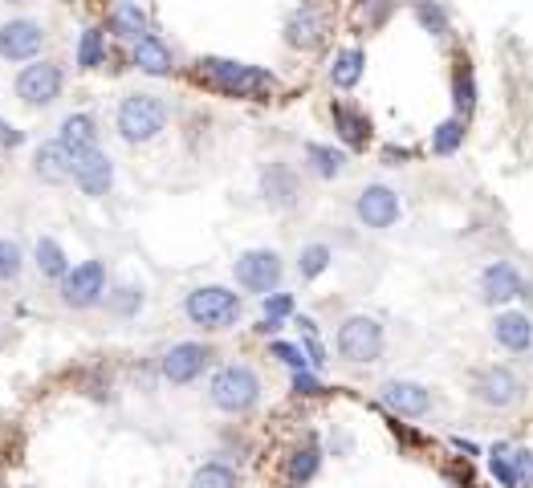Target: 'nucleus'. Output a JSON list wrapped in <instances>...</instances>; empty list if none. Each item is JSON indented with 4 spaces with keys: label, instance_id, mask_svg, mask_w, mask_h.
Wrapping results in <instances>:
<instances>
[{
    "label": "nucleus",
    "instance_id": "nucleus-1",
    "mask_svg": "<svg viewBox=\"0 0 533 488\" xmlns=\"http://www.w3.org/2000/svg\"><path fill=\"white\" fill-rule=\"evenodd\" d=\"M196 78L224 98H245V102H269L281 90L273 70L253 66V61H236V57H216V53L196 61Z\"/></svg>",
    "mask_w": 533,
    "mask_h": 488
},
{
    "label": "nucleus",
    "instance_id": "nucleus-2",
    "mask_svg": "<svg viewBox=\"0 0 533 488\" xmlns=\"http://www.w3.org/2000/svg\"><path fill=\"white\" fill-rule=\"evenodd\" d=\"M167 122H171V106L155 90H131V94L118 98V106H114V131H118V139L131 143V147L155 143L167 131Z\"/></svg>",
    "mask_w": 533,
    "mask_h": 488
},
{
    "label": "nucleus",
    "instance_id": "nucleus-3",
    "mask_svg": "<svg viewBox=\"0 0 533 488\" xmlns=\"http://www.w3.org/2000/svg\"><path fill=\"white\" fill-rule=\"evenodd\" d=\"M261 375L253 371L249 362H224L212 371L208 379V403L220 411V415H232V419H245L261 407Z\"/></svg>",
    "mask_w": 533,
    "mask_h": 488
},
{
    "label": "nucleus",
    "instance_id": "nucleus-4",
    "mask_svg": "<svg viewBox=\"0 0 533 488\" xmlns=\"http://www.w3.org/2000/svg\"><path fill=\"white\" fill-rule=\"evenodd\" d=\"M184 318L204 334L232 330L245 318V297L236 289H228V285H196L184 297Z\"/></svg>",
    "mask_w": 533,
    "mask_h": 488
},
{
    "label": "nucleus",
    "instance_id": "nucleus-5",
    "mask_svg": "<svg viewBox=\"0 0 533 488\" xmlns=\"http://www.w3.org/2000/svg\"><path fill=\"white\" fill-rule=\"evenodd\" d=\"M334 350H338V358L350 362V366H371V362H379L383 350H387V330H383V322L371 318V314H350V318H342L338 330H334Z\"/></svg>",
    "mask_w": 533,
    "mask_h": 488
},
{
    "label": "nucleus",
    "instance_id": "nucleus-6",
    "mask_svg": "<svg viewBox=\"0 0 533 488\" xmlns=\"http://www.w3.org/2000/svg\"><path fill=\"white\" fill-rule=\"evenodd\" d=\"M216 362V346L212 342H175L159 354L155 371L167 387H192L204 379V371H212Z\"/></svg>",
    "mask_w": 533,
    "mask_h": 488
},
{
    "label": "nucleus",
    "instance_id": "nucleus-7",
    "mask_svg": "<svg viewBox=\"0 0 533 488\" xmlns=\"http://www.w3.org/2000/svg\"><path fill=\"white\" fill-rule=\"evenodd\" d=\"M13 90H17L21 106L45 110V106H53L57 98L66 94V70L57 66V61H49V57H33V61H25V66H21Z\"/></svg>",
    "mask_w": 533,
    "mask_h": 488
},
{
    "label": "nucleus",
    "instance_id": "nucleus-8",
    "mask_svg": "<svg viewBox=\"0 0 533 488\" xmlns=\"http://www.w3.org/2000/svg\"><path fill=\"white\" fill-rule=\"evenodd\" d=\"M468 395L485 411H509V407H517L525 399V383H521L517 371L493 362V366H481V371L468 379Z\"/></svg>",
    "mask_w": 533,
    "mask_h": 488
},
{
    "label": "nucleus",
    "instance_id": "nucleus-9",
    "mask_svg": "<svg viewBox=\"0 0 533 488\" xmlns=\"http://www.w3.org/2000/svg\"><path fill=\"white\" fill-rule=\"evenodd\" d=\"M232 281H236V289L265 297V293L281 289V281H285V261H281L277 249H245L241 257L232 261Z\"/></svg>",
    "mask_w": 533,
    "mask_h": 488
},
{
    "label": "nucleus",
    "instance_id": "nucleus-10",
    "mask_svg": "<svg viewBox=\"0 0 533 488\" xmlns=\"http://www.w3.org/2000/svg\"><path fill=\"white\" fill-rule=\"evenodd\" d=\"M110 289V273H106V261H82V265H70V273L57 281V297H62L66 310H94L102 305Z\"/></svg>",
    "mask_w": 533,
    "mask_h": 488
},
{
    "label": "nucleus",
    "instance_id": "nucleus-11",
    "mask_svg": "<svg viewBox=\"0 0 533 488\" xmlns=\"http://www.w3.org/2000/svg\"><path fill=\"white\" fill-rule=\"evenodd\" d=\"M477 293L485 305H493V310H505L509 301H533L529 277L509 261H489L477 277Z\"/></svg>",
    "mask_w": 533,
    "mask_h": 488
},
{
    "label": "nucleus",
    "instance_id": "nucleus-12",
    "mask_svg": "<svg viewBox=\"0 0 533 488\" xmlns=\"http://www.w3.org/2000/svg\"><path fill=\"white\" fill-rule=\"evenodd\" d=\"M330 33V17L318 0H302V5H293L285 13V25H281V37L293 53H314Z\"/></svg>",
    "mask_w": 533,
    "mask_h": 488
},
{
    "label": "nucleus",
    "instance_id": "nucleus-13",
    "mask_svg": "<svg viewBox=\"0 0 533 488\" xmlns=\"http://www.w3.org/2000/svg\"><path fill=\"white\" fill-rule=\"evenodd\" d=\"M354 220L371 232H391L399 220H403V200L391 183H367V188L354 196Z\"/></svg>",
    "mask_w": 533,
    "mask_h": 488
},
{
    "label": "nucleus",
    "instance_id": "nucleus-14",
    "mask_svg": "<svg viewBox=\"0 0 533 488\" xmlns=\"http://www.w3.org/2000/svg\"><path fill=\"white\" fill-rule=\"evenodd\" d=\"M257 192H261L265 208H273V212H293V208L302 204V175H298V167H293V163L273 159V163L261 171V179H257Z\"/></svg>",
    "mask_w": 533,
    "mask_h": 488
},
{
    "label": "nucleus",
    "instance_id": "nucleus-15",
    "mask_svg": "<svg viewBox=\"0 0 533 488\" xmlns=\"http://www.w3.org/2000/svg\"><path fill=\"white\" fill-rule=\"evenodd\" d=\"M379 407H387L395 419H428L436 399H432V387L416 379H387L379 387Z\"/></svg>",
    "mask_w": 533,
    "mask_h": 488
},
{
    "label": "nucleus",
    "instance_id": "nucleus-16",
    "mask_svg": "<svg viewBox=\"0 0 533 488\" xmlns=\"http://www.w3.org/2000/svg\"><path fill=\"white\" fill-rule=\"evenodd\" d=\"M45 41H49V33H45L41 21L13 17V21L0 25V61H17V66H25V61L41 57Z\"/></svg>",
    "mask_w": 533,
    "mask_h": 488
},
{
    "label": "nucleus",
    "instance_id": "nucleus-17",
    "mask_svg": "<svg viewBox=\"0 0 533 488\" xmlns=\"http://www.w3.org/2000/svg\"><path fill=\"white\" fill-rule=\"evenodd\" d=\"M330 122H334V135H338V143L346 151H367V143L375 135V122H371V114L359 102L334 98L330 102Z\"/></svg>",
    "mask_w": 533,
    "mask_h": 488
},
{
    "label": "nucleus",
    "instance_id": "nucleus-18",
    "mask_svg": "<svg viewBox=\"0 0 533 488\" xmlns=\"http://www.w3.org/2000/svg\"><path fill=\"white\" fill-rule=\"evenodd\" d=\"M74 188L82 196H90V200L110 196V188H114V159L102 147H94V151L74 159Z\"/></svg>",
    "mask_w": 533,
    "mask_h": 488
},
{
    "label": "nucleus",
    "instance_id": "nucleus-19",
    "mask_svg": "<svg viewBox=\"0 0 533 488\" xmlns=\"http://www.w3.org/2000/svg\"><path fill=\"white\" fill-rule=\"evenodd\" d=\"M131 70H139L147 78H171L175 74V49L151 29L147 37H139L131 45Z\"/></svg>",
    "mask_w": 533,
    "mask_h": 488
},
{
    "label": "nucleus",
    "instance_id": "nucleus-20",
    "mask_svg": "<svg viewBox=\"0 0 533 488\" xmlns=\"http://www.w3.org/2000/svg\"><path fill=\"white\" fill-rule=\"evenodd\" d=\"M106 33L123 45H135L139 37L151 33V13L139 5V0H114L106 13Z\"/></svg>",
    "mask_w": 533,
    "mask_h": 488
},
{
    "label": "nucleus",
    "instance_id": "nucleus-21",
    "mask_svg": "<svg viewBox=\"0 0 533 488\" xmlns=\"http://www.w3.org/2000/svg\"><path fill=\"white\" fill-rule=\"evenodd\" d=\"M33 175L41 183H74V155H70V147L57 139V135L45 139V143H37V151H33Z\"/></svg>",
    "mask_w": 533,
    "mask_h": 488
},
{
    "label": "nucleus",
    "instance_id": "nucleus-22",
    "mask_svg": "<svg viewBox=\"0 0 533 488\" xmlns=\"http://www.w3.org/2000/svg\"><path fill=\"white\" fill-rule=\"evenodd\" d=\"M493 342L509 354H529L533 350V318L521 310H497L493 314Z\"/></svg>",
    "mask_w": 533,
    "mask_h": 488
},
{
    "label": "nucleus",
    "instance_id": "nucleus-23",
    "mask_svg": "<svg viewBox=\"0 0 533 488\" xmlns=\"http://www.w3.org/2000/svg\"><path fill=\"white\" fill-rule=\"evenodd\" d=\"M318 472H322V448H318V436L306 432L298 444L285 452V480L306 488L310 480H318Z\"/></svg>",
    "mask_w": 533,
    "mask_h": 488
},
{
    "label": "nucleus",
    "instance_id": "nucleus-24",
    "mask_svg": "<svg viewBox=\"0 0 533 488\" xmlns=\"http://www.w3.org/2000/svg\"><path fill=\"white\" fill-rule=\"evenodd\" d=\"M302 159H306V171L322 183L330 179H342L350 171V151L346 147H334V143H306L302 147Z\"/></svg>",
    "mask_w": 533,
    "mask_h": 488
},
{
    "label": "nucleus",
    "instance_id": "nucleus-25",
    "mask_svg": "<svg viewBox=\"0 0 533 488\" xmlns=\"http://www.w3.org/2000/svg\"><path fill=\"white\" fill-rule=\"evenodd\" d=\"M363 74H367V49L363 45H342V49H334L330 70H326V78H330L334 90H354V86L363 82Z\"/></svg>",
    "mask_w": 533,
    "mask_h": 488
},
{
    "label": "nucleus",
    "instance_id": "nucleus-26",
    "mask_svg": "<svg viewBox=\"0 0 533 488\" xmlns=\"http://www.w3.org/2000/svg\"><path fill=\"white\" fill-rule=\"evenodd\" d=\"M57 139H62V143L70 147V155H74V159H78V155H86V151H94V147H98V118H94V114H86V110L66 114L62 122H57Z\"/></svg>",
    "mask_w": 533,
    "mask_h": 488
},
{
    "label": "nucleus",
    "instance_id": "nucleus-27",
    "mask_svg": "<svg viewBox=\"0 0 533 488\" xmlns=\"http://www.w3.org/2000/svg\"><path fill=\"white\" fill-rule=\"evenodd\" d=\"M477 98H481L477 70H472V61L460 53V57H456V66H452V114L468 122L472 110H477Z\"/></svg>",
    "mask_w": 533,
    "mask_h": 488
},
{
    "label": "nucleus",
    "instance_id": "nucleus-28",
    "mask_svg": "<svg viewBox=\"0 0 533 488\" xmlns=\"http://www.w3.org/2000/svg\"><path fill=\"white\" fill-rule=\"evenodd\" d=\"M102 305H106V314H110L114 322H131V318L143 314L147 293H143V285H135V281H110Z\"/></svg>",
    "mask_w": 533,
    "mask_h": 488
},
{
    "label": "nucleus",
    "instance_id": "nucleus-29",
    "mask_svg": "<svg viewBox=\"0 0 533 488\" xmlns=\"http://www.w3.org/2000/svg\"><path fill=\"white\" fill-rule=\"evenodd\" d=\"M33 265H37V273H41L45 281H62V277L70 273V257H66V249H62V240L37 236V244H33Z\"/></svg>",
    "mask_w": 533,
    "mask_h": 488
},
{
    "label": "nucleus",
    "instance_id": "nucleus-30",
    "mask_svg": "<svg viewBox=\"0 0 533 488\" xmlns=\"http://www.w3.org/2000/svg\"><path fill=\"white\" fill-rule=\"evenodd\" d=\"M74 61H78V70H102L106 61H110V45H106V29L90 25L78 33V45H74Z\"/></svg>",
    "mask_w": 533,
    "mask_h": 488
},
{
    "label": "nucleus",
    "instance_id": "nucleus-31",
    "mask_svg": "<svg viewBox=\"0 0 533 488\" xmlns=\"http://www.w3.org/2000/svg\"><path fill=\"white\" fill-rule=\"evenodd\" d=\"M411 17H416V25L424 33H432L436 41L452 37V17H448V9L440 5V0H411Z\"/></svg>",
    "mask_w": 533,
    "mask_h": 488
},
{
    "label": "nucleus",
    "instance_id": "nucleus-32",
    "mask_svg": "<svg viewBox=\"0 0 533 488\" xmlns=\"http://www.w3.org/2000/svg\"><path fill=\"white\" fill-rule=\"evenodd\" d=\"M464 135H468V122L464 118H444V122H436L432 127V155H440V159H452L460 147H464Z\"/></svg>",
    "mask_w": 533,
    "mask_h": 488
},
{
    "label": "nucleus",
    "instance_id": "nucleus-33",
    "mask_svg": "<svg viewBox=\"0 0 533 488\" xmlns=\"http://www.w3.org/2000/svg\"><path fill=\"white\" fill-rule=\"evenodd\" d=\"M330 265H334V249H330L326 240L302 244V253H298V277H302V281H318Z\"/></svg>",
    "mask_w": 533,
    "mask_h": 488
},
{
    "label": "nucleus",
    "instance_id": "nucleus-34",
    "mask_svg": "<svg viewBox=\"0 0 533 488\" xmlns=\"http://www.w3.org/2000/svg\"><path fill=\"white\" fill-rule=\"evenodd\" d=\"M236 484H241V480H236V468L224 464V460L200 464V468L192 472V480H188V488H236Z\"/></svg>",
    "mask_w": 533,
    "mask_h": 488
},
{
    "label": "nucleus",
    "instance_id": "nucleus-35",
    "mask_svg": "<svg viewBox=\"0 0 533 488\" xmlns=\"http://www.w3.org/2000/svg\"><path fill=\"white\" fill-rule=\"evenodd\" d=\"M489 472L501 488H521L517 484V464H513V444H493L489 448Z\"/></svg>",
    "mask_w": 533,
    "mask_h": 488
},
{
    "label": "nucleus",
    "instance_id": "nucleus-36",
    "mask_svg": "<svg viewBox=\"0 0 533 488\" xmlns=\"http://www.w3.org/2000/svg\"><path fill=\"white\" fill-rule=\"evenodd\" d=\"M391 13H395V0H359V5H354V17H359V25H367V29L387 25Z\"/></svg>",
    "mask_w": 533,
    "mask_h": 488
},
{
    "label": "nucleus",
    "instance_id": "nucleus-37",
    "mask_svg": "<svg viewBox=\"0 0 533 488\" xmlns=\"http://www.w3.org/2000/svg\"><path fill=\"white\" fill-rule=\"evenodd\" d=\"M269 358H277L281 366H289V371H306V366H310L302 342H281V338H273L269 342Z\"/></svg>",
    "mask_w": 533,
    "mask_h": 488
},
{
    "label": "nucleus",
    "instance_id": "nucleus-38",
    "mask_svg": "<svg viewBox=\"0 0 533 488\" xmlns=\"http://www.w3.org/2000/svg\"><path fill=\"white\" fill-rule=\"evenodd\" d=\"M261 314H265V318L285 322V318L298 314V301H293V293H285V289H273V293H265V297H261Z\"/></svg>",
    "mask_w": 533,
    "mask_h": 488
},
{
    "label": "nucleus",
    "instance_id": "nucleus-39",
    "mask_svg": "<svg viewBox=\"0 0 533 488\" xmlns=\"http://www.w3.org/2000/svg\"><path fill=\"white\" fill-rule=\"evenodd\" d=\"M21 269H25V253H21V244L0 236V281H17V277H21Z\"/></svg>",
    "mask_w": 533,
    "mask_h": 488
},
{
    "label": "nucleus",
    "instance_id": "nucleus-40",
    "mask_svg": "<svg viewBox=\"0 0 533 488\" xmlns=\"http://www.w3.org/2000/svg\"><path fill=\"white\" fill-rule=\"evenodd\" d=\"M289 391L302 395V399H314V395L326 391V383L318 379V371H310V366H306V371H289Z\"/></svg>",
    "mask_w": 533,
    "mask_h": 488
},
{
    "label": "nucleus",
    "instance_id": "nucleus-41",
    "mask_svg": "<svg viewBox=\"0 0 533 488\" xmlns=\"http://www.w3.org/2000/svg\"><path fill=\"white\" fill-rule=\"evenodd\" d=\"M513 464H517V484L533 488V448H513Z\"/></svg>",
    "mask_w": 533,
    "mask_h": 488
},
{
    "label": "nucleus",
    "instance_id": "nucleus-42",
    "mask_svg": "<svg viewBox=\"0 0 533 488\" xmlns=\"http://www.w3.org/2000/svg\"><path fill=\"white\" fill-rule=\"evenodd\" d=\"M17 147H25V131L13 127L9 118H0V151H17Z\"/></svg>",
    "mask_w": 533,
    "mask_h": 488
},
{
    "label": "nucleus",
    "instance_id": "nucleus-43",
    "mask_svg": "<svg viewBox=\"0 0 533 488\" xmlns=\"http://www.w3.org/2000/svg\"><path fill=\"white\" fill-rule=\"evenodd\" d=\"M411 155H416V151H411V147H399V143H387V147H383V163H387V167H403Z\"/></svg>",
    "mask_w": 533,
    "mask_h": 488
},
{
    "label": "nucleus",
    "instance_id": "nucleus-44",
    "mask_svg": "<svg viewBox=\"0 0 533 488\" xmlns=\"http://www.w3.org/2000/svg\"><path fill=\"white\" fill-rule=\"evenodd\" d=\"M281 326H285V322H277V318H265V314H261V318H257V326H253V330H257V334H261V338H273V334H277V330H281Z\"/></svg>",
    "mask_w": 533,
    "mask_h": 488
},
{
    "label": "nucleus",
    "instance_id": "nucleus-45",
    "mask_svg": "<svg viewBox=\"0 0 533 488\" xmlns=\"http://www.w3.org/2000/svg\"><path fill=\"white\" fill-rule=\"evenodd\" d=\"M452 448L468 460V456H481V444H472V440H464V436H452Z\"/></svg>",
    "mask_w": 533,
    "mask_h": 488
},
{
    "label": "nucleus",
    "instance_id": "nucleus-46",
    "mask_svg": "<svg viewBox=\"0 0 533 488\" xmlns=\"http://www.w3.org/2000/svg\"><path fill=\"white\" fill-rule=\"evenodd\" d=\"M5 5H29V0H5Z\"/></svg>",
    "mask_w": 533,
    "mask_h": 488
},
{
    "label": "nucleus",
    "instance_id": "nucleus-47",
    "mask_svg": "<svg viewBox=\"0 0 533 488\" xmlns=\"http://www.w3.org/2000/svg\"><path fill=\"white\" fill-rule=\"evenodd\" d=\"M0 338H5V326H0Z\"/></svg>",
    "mask_w": 533,
    "mask_h": 488
},
{
    "label": "nucleus",
    "instance_id": "nucleus-48",
    "mask_svg": "<svg viewBox=\"0 0 533 488\" xmlns=\"http://www.w3.org/2000/svg\"><path fill=\"white\" fill-rule=\"evenodd\" d=\"M289 488H298V484H289Z\"/></svg>",
    "mask_w": 533,
    "mask_h": 488
}]
</instances>
